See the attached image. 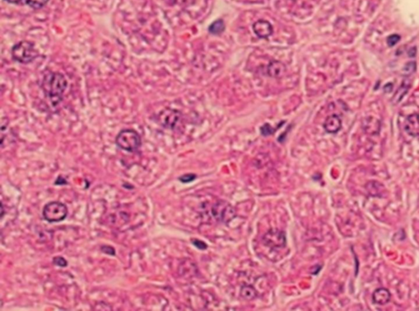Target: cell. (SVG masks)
Wrapping results in <instances>:
<instances>
[{
	"label": "cell",
	"mask_w": 419,
	"mask_h": 311,
	"mask_svg": "<svg viewBox=\"0 0 419 311\" xmlns=\"http://www.w3.org/2000/svg\"><path fill=\"white\" fill-rule=\"evenodd\" d=\"M67 82L64 76L59 73H49L44 76L42 88L45 96L53 106H57L62 101Z\"/></svg>",
	"instance_id": "cell-1"
},
{
	"label": "cell",
	"mask_w": 419,
	"mask_h": 311,
	"mask_svg": "<svg viewBox=\"0 0 419 311\" xmlns=\"http://www.w3.org/2000/svg\"><path fill=\"white\" fill-rule=\"evenodd\" d=\"M117 147L128 152H136L142 146L140 134L132 129H125L118 133L116 138Z\"/></svg>",
	"instance_id": "cell-2"
},
{
	"label": "cell",
	"mask_w": 419,
	"mask_h": 311,
	"mask_svg": "<svg viewBox=\"0 0 419 311\" xmlns=\"http://www.w3.org/2000/svg\"><path fill=\"white\" fill-rule=\"evenodd\" d=\"M11 56L16 62L28 64L33 62L39 56L34 44L29 41H21L15 44L11 49Z\"/></svg>",
	"instance_id": "cell-3"
},
{
	"label": "cell",
	"mask_w": 419,
	"mask_h": 311,
	"mask_svg": "<svg viewBox=\"0 0 419 311\" xmlns=\"http://www.w3.org/2000/svg\"><path fill=\"white\" fill-rule=\"evenodd\" d=\"M67 214V206L61 202H50L46 204L43 210V217L49 223L62 222L66 219Z\"/></svg>",
	"instance_id": "cell-4"
},
{
	"label": "cell",
	"mask_w": 419,
	"mask_h": 311,
	"mask_svg": "<svg viewBox=\"0 0 419 311\" xmlns=\"http://www.w3.org/2000/svg\"><path fill=\"white\" fill-rule=\"evenodd\" d=\"M212 215L219 222H228L235 216L234 208L227 203H217L212 208Z\"/></svg>",
	"instance_id": "cell-5"
},
{
	"label": "cell",
	"mask_w": 419,
	"mask_h": 311,
	"mask_svg": "<svg viewBox=\"0 0 419 311\" xmlns=\"http://www.w3.org/2000/svg\"><path fill=\"white\" fill-rule=\"evenodd\" d=\"M253 30L255 34L261 39H267L269 36L272 35L274 31L272 25L269 21H265V20L257 21L253 25Z\"/></svg>",
	"instance_id": "cell-6"
},
{
	"label": "cell",
	"mask_w": 419,
	"mask_h": 311,
	"mask_svg": "<svg viewBox=\"0 0 419 311\" xmlns=\"http://www.w3.org/2000/svg\"><path fill=\"white\" fill-rule=\"evenodd\" d=\"M405 129L409 135L419 138V114L415 113L407 117Z\"/></svg>",
	"instance_id": "cell-7"
},
{
	"label": "cell",
	"mask_w": 419,
	"mask_h": 311,
	"mask_svg": "<svg viewBox=\"0 0 419 311\" xmlns=\"http://www.w3.org/2000/svg\"><path fill=\"white\" fill-rule=\"evenodd\" d=\"M160 119L162 121L163 126L173 128L180 119V114L176 110H166L161 113Z\"/></svg>",
	"instance_id": "cell-8"
},
{
	"label": "cell",
	"mask_w": 419,
	"mask_h": 311,
	"mask_svg": "<svg viewBox=\"0 0 419 311\" xmlns=\"http://www.w3.org/2000/svg\"><path fill=\"white\" fill-rule=\"evenodd\" d=\"M266 243L271 247H281L285 244L286 238L283 233L279 231H271L265 237Z\"/></svg>",
	"instance_id": "cell-9"
},
{
	"label": "cell",
	"mask_w": 419,
	"mask_h": 311,
	"mask_svg": "<svg viewBox=\"0 0 419 311\" xmlns=\"http://www.w3.org/2000/svg\"><path fill=\"white\" fill-rule=\"evenodd\" d=\"M392 294L387 288H378L373 293V302L374 304L384 306L390 302Z\"/></svg>",
	"instance_id": "cell-10"
},
{
	"label": "cell",
	"mask_w": 419,
	"mask_h": 311,
	"mask_svg": "<svg viewBox=\"0 0 419 311\" xmlns=\"http://www.w3.org/2000/svg\"><path fill=\"white\" fill-rule=\"evenodd\" d=\"M323 128L328 133H337V132H339L341 128V120L340 117L337 115L328 116L324 122Z\"/></svg>",
	"instance_id": "cell-11"
},
{
	"label": "cell",
	"mask_w": 419,
	"mask_h": 311,
	"mask_svg": "<svg viewBox=\"0 0 419 311\" xmlns=\"http://www.w3.org/2000/svg\"><path fill=\"white\" fill-rule=\"evenodd\" d=\"M286 71V66L281 62L273 61L268 67L269 76L273 78H280Z\"/></svg>",
	"instance_id": "cell-12"
},
{
	"label": "cell",
	"mask_w": 419,
	"mask_h": 311,
	"mask_svg": "<svg viewBox=\"0 0 419 311\" xmlns=\"http://www.w3.org/2000/svg\"><path fill=\"white\" fill-rule=\"evenodd\" d=\"M225 30V22L222 20H217L215 22L211 24L209 27V32L212 34V35H220L222 34Z\"/></svg>",
	"instance_id": "cell-13"
},
{
	"label": "cell",
	"mask_w": 419,
	"mask_h": 311,
	"mask_svg": "<svg viewBox=\"0 0 419 311\" xmlns=\"http://www.w3.org/2000/svg\"><path fill=\"white\" fill-rule=\"evenodd\" d=\"M241 296L246 300L254 299L257 297V292L252 287H243L241 290Z\"/></svg>",
	"instance_id": "cell-14"
},
{
	"label": "cell",
	"mask_w": 419,
	"mask_h": 311,
	"mask_svg": "<svg viewBox=\"0 0 419 311\" xmlns=\"http://www.w3.org/2000/svg\"><path fill=\"white\" fill-rule=\"evenodd\" d=\"M24 1L25 4H27L29 7H32L34 9H39L44 7L49 0H24Z\"/></svg>",
	"instance_id": "cell-15"
},
{
	"label": "cell",
	"mask_w": 419,
	"mask_h": 311,
	"mask_svg": "<svg viewBox=\"0 0 419 311\" xmlns=\"http://www.w3.org/2000/svg\"><path fill=\"white\" fill-rule=\"evenodd\" d=\"M400 40H401V36H400V35H397V34L390 35L387 39V44H388V46L389 47H393L395 46V45H396V44H397Z\"/></svg>",
	"instance_id": "cell-16"
},
{
	"label": "cell",
	"mask_w": 419,
	"mask_h": 311,
	"mask_svg": "<svg viewBox=\"0 0 419 311\" xmlns=\"http://www.w3.org/2000/svg\"><path fill=\"white\" fill-rule=\"evenodd\" d=\"M277 128H274L270 125V124H266L264 125V126L261 127V132L262 133V135L264 136H269L271 135L273 133H275V131H276Z\"/></svg>",
	"instance_id": "cell-17"
},
{
	"label": "cell",
	"mask_w": 419,
	"mask_h": 311,
	"mask_svg": "<svg viewBox=\"0 0 419 311\" xmlns=\"http://www.w3.org/2000/svg\"><path fill=\"white\" fill-rule=\"evenodd\" d=\"M415 70H416V63L415 62H409V63L406 65L405 68H404V71L406 72L405 74L407 75V76H410L411 74L414 73Z\"/></svg>",
	"instance_id": "cell-18"
},
{
	"label": "cell",
	"mask_w": 419,
	"mask_h": 311,
	"mask_svg": "<svg viewBox=\"0 0 419 311\" xmlns=\"http://www.w3.org/2000/svg\"><path fill=\"white\" fill-rule=\"evenodd\" d=\"M53 264L59 266V267H66L67 266V261L66 259L63 258L62 256H56L53 258Z\"/></svg>",
	"instance_id": "cell-19"
},
{
	"label": "cell",
	"mask_w": 419,
	"mask_h": 311,
	"mask_svg": "<svg viewBox=\"0 0 419 311\" xmlns=\"http://www.w3.org/2000/svg\"><path fill=\"white\" fill-rule=\"evenodd\" d=\"M195 178H196V175L194 174H186L181 177H179V181H181L182 183H189L194 181Z\"/></svg>",
	"instance_id": "cell-20"
},
{
	"label": "cell",
	"mask_w": 419,
	"mask_h": 311,
	"mask_svg": "<svg viewBox=\"0 0 419 311\" xmlns=\"http://www.w3.org/2000/svg\"><path fill=\"white\" fill-rule=\"evenodd\" d=\"M101 250L103 253L108 254V255H110V256H115L116 255V251H115L114 247L108 246V245L102 246Z\"/></svg>",
	"instance_id": "cell-21"
},
{
	"label": "cell",
	"mask_w": 419,
	"mask_h": 311,
	"mask_svg": "<svg viewBox=\"0 0 419 311\" xmlns=\"http://www.w3.org/2000/svg\"><path fill=\"white\" fill-rule=\"evenodd\" d=\"M193 243L197 248H199L201 250L206 249V247H207V245L205 242H202V241L197 240V239H193Z\"/></svg>",
	"instance_id": "cell-22"
},
{
	"label": "cell",
	"mask_w": 419,
	"mask_h": 311,
	"mask_svg": "<svg viewBox=\"0 0 419 311\" xmlns=\"http://www.w3.org/2000/svg\"><path fill=\"white\" fill-rule=\"evenodd\" d=\"M67 181H66V179L63 178L62 176H58L57 177V180L55 181V185H67Z\"/></svg>",
	"instance_id": "cell-23"
},
{
	"label": "cell",
	"mask_w": 419,
	"mask_h": 311,
	"mask_svg": "<svg viewBox=\"0 0 419 311\" xmlns=\"http://www.w3.org/2000/svg\"><path fill=\"white\" fill-rule=\"evenodd\" d=\"M5 1H7V2H10V3H19L22 0H5Z\"/></svg>",
	"instance_id": "cell-24"
},
{
	"label": "cell",
	"mask_w": 419,
	"mask_h": 311,
	"mask_svg": "<svg viewBox=\"0 0 419 311\" xmlns=\"http://www.w3.org/2000/svg\"><path fill=\"white\" fill-rule=\"evenodd\" d=\"M294 1H295V0H294Z\"/></svg>",
	"instance_id": "cell-25"
}]
</instances>
